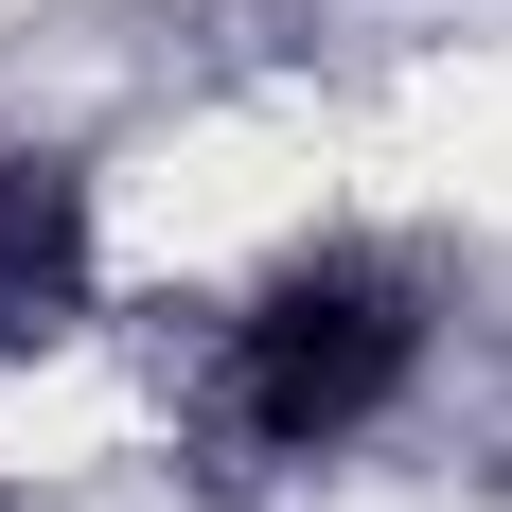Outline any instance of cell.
I'll use <instances>...</instances> for the list:
<instances>
[{
    "label": "cell",
    "instance_id": "obj_1",
    "mask_svg": "<svg viewBox=\"0 0 512 512\" xmlns=\"http://www.w3.org/2000/svg\"><path fill=\"white\" fill-rule=\"evenodd\" d=\"M424 318L389 265H283L248 318H230V407H248V442H283V460H318V442H354L389 389H407Z\"/></svg>",
    "mask_w": 512,
    "mask_h": 512
},
{
    "label": "cell",
    "instance_id": "obj_2",
    "mask_svg": "<svg viewBox=\"0 0 512 512\" xmlns=\"http://www.w3.org/2000/svg\"><path fill=\"white\" fill-rule=\"evenodd\" d=\"M71 336H89V177L0 159V354H71Z\"/></svg>",
    "mask_w": 512,
    "mask_h": 512
}]
</instances>
